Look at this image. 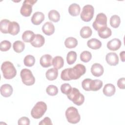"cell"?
Masks as SVG:
<instances>
[{"label":"cell","instance_id":"cell-6","mask_svg":"<svg viewBox=\"0 0 125 125\" xmlns=\"http://www.w3.org/2000/svg\"><path fill=\"white\" fill-rule=\"evenodd\" d=\"M21 77L22 83L26 85H31L34 84L35 78L30 70L24 68L21 71Z\"/></svg>","mask_w":125,"mask_h":125},{"label":"cell","instance_id":"cell-36","mask_svg":"<svg viewBox=\"0 0 125 125\" xmlns=\"http://www.w3.org/2000/svg\"><path fill=\"white\" fill-rule=\"evenodd\" d=\"M46 92L49 95L55 96L58 93V89L57 87L54 85H49L47 87Z\"/></svg>","mask_w":125,"mask_h":125},{"label":"cell","instance_id":"cell-17","mask_svg":"<svg viewBox=\"0 0 125 125\" xmlns=\"http://www.w3.org/2000/svg\"><path fill=\"white\" fill-rule=\"evenodd\" d=\"M13 88L10 84H4L0 87V94L4 97L10 96L13 93Z\"/></svg>","mask_w":125,"mask_h":125},{"label":"cell","instance_id":"cell-13","mask_svg":"<svg viewBox=\"0 0 125 125\" xmlns=\"http://www.w3.org/2000/svg\"><path fill=\"white\" fill-rule=\"evenodd\" d=\"M104 72L103 66L100 63H94L91 67V72L93 75L95 77H100L102 76Z\"/></svg>","mask_w":125,"mask_h":125},{"label":"cell","instance_id":"cell-30","mask_svg":"<svg viewBox=\"0 0 125 125\" xmlns=\"http://www.w3.org/2000/svg\"><path fill=\"white\" fill-rule=\"evenodd\" d=\"M13 48L17 53H21L25 48V44L21 41H16L13 43Z\"/></svg>","mask_w":125,"mask_h":125},{"label":"cell","instance_id":"cell-19","mask_svg":"<svg viewBox=\"0 0 125 125\" xmlns=\"http://www.w3.org/2000/svg\"><path fill=\"white\" fill-rule=\"evenodd\" d=\"M87 45L89 48L96 50L101 48L102 46V42L97 39L92 38L87 41Z\"/></svg>","mask_w":125,"mask_h":125},{"label":"cell","instance_id":"cell-34","mask_svg":"<svg viewBox=\"0 0 125 125\" xmlns=\"http://www.w3.org/2000/svg\"><path fill=\"white\" fill-rule=\"evenodd\" d=\"M23 62L25 66L28 67H31L34 65L35 62V59L33 56L31 55H28L24 57Z\"/></svg>","mask_w":125,"mask_h":125},{"label":"cell","instance_id":"cell-37","mask_svg":"<svg viewBox=\"0 0 125 125\" xmlns=\"http://www.w3.org/2000/svg\"><path fill=\"white\" fill-rule=\"evenodd\" d=\"M11 47V42L7 40L2 41L0 42V49L1 51H7L10 49Z\"/></svg>","mask_w":125,"mask_h":125},{"label":"cell","instance_id":"cell-28","mask_svg":"<svg viewBox=\"0 0 125 125\" xmlns=\"http://www.w3.org/2000/svg\"><path fill=\"white\" fill-rule=\"evenodd\" d=\"M78 44L77 39L73 37H68L64 41V45L68 48H73L76 47Z\"/></svg>","mask_w":125,"mask_h":125},{"label":"cell","instance_id":"cell-38","mask_svg":"<svg viewBox=\"0 0 125 125\" xmlns=\"http://www.w3.org/2000/svg\"><path fill=\"white\" fill-rule=\"evenodd\" d=\"M71 89H72V87L69 83H63L62 84L61 86V92L65 95L68 94L70 92Z\"/></svg>","mask_w":125,"mask_h":125},{"label":"cell","instance_id":"cell-22","mask_svg":"<svg viewBox=\"0 0 125 125\" xmlns=\"http://www.w3.org/2000/svg\"><path fill=\"white\" fill-rule=\"evenodd\" d=\"M11 21L7 19H3L0 21V30L2 33H9V26Z\"/></svg>","mask_w":125,"mask_h":125},{"label":"cell","instance_id":"cell-23","mask_svg":"<svg viewBox=\"0 0 125 125\" xmlns=\"http://www.w3.org/2000/svg\"><path fill=\"white\" fill-rule=\"evenodd\" d=\"M64 64V61L61 56H56L52 59V65L55 68L61 69L63 67Z\"/></svg>","mask_w":125,"mask_h":125},{"label":"cell","instance_id":"cell-35","mask_svg":"<svg viewBox=\"0 0 125 125\" xmlns=\"http://www.w3.org/2000/svg\"><path fill=\"white\" fill-rule=\"evenodd\" d=\"M91 53L87 51H84L80 54V59L84 62H87L91 59Z\"/></svg>","mask_w":125,"mask_h":125},{"label":"cell","instance_id":"cell-20","mask_svg":"<svg viewBox=\"0 0 125 125\" xmlns=\"http://www.w3.org/2000/svg\"><path fill=\"white\" fill-rule=\"evenodd\" d=\"M81 11V8L79 4L74 3L70 4L68 7V12L72 16L79 15Z\"/></svg>","mask_w":125,"mask_h":125},{"label":"cell","instance_id":"cell-11","mask_svg":"<svg viewBox=\"0 0 125 125\" xmlns=\"http://www.w3.org/2000/svg\"><path fill=\"white\" fill-rule=\"evenodd\" d=\"M44 37L41 34H35L34 39L30 43L35 47H41L44 44Z\"/></svg>","mask_w":125,"mask_h":125},{"label":"cell","instance_id":"cell-7","mask_svg":"<svg viewBox=\"0 0 125 125\" xmlns=\"http://www.w3.org/2000/svg\"><path fill=\"white\" fill-rule=\"evenodd\" d=\"M94 13V7L90 4L84 5L82 10V12L80 14L81 19L85 22L90 21L93 17Z\"/></svg>","mask_w":125,"mask_h":125},{"label":"cell","instance_id":"cell-21","mask_svg":"<svg viewBox=\"0 0 125 125\" xmlns=\"http://www.w3.org/2000/svg\"><path fill=\"white\" fill-rule=\"evenodd\" d=\"M58 75V71L56 68H51L47 70L45 76L47 80L53 81L57 79Z\"/></svg>","mask_w":125,"mask_h":125},{"label":"cell","instance_id":"cell-39","mask_svg":"<svg viewBox=\"0 0 125 125\" xmlns=\"http://www.w3.org/2000/svg\"><path fill=\"white\" fill-rule=\"evenodd\" d=\"M91 80L92 79H85L83 81L82 83V86L83 88L85 91H90V86Z\"/></svg>","mask_w":125,"mask_h":125},{"label":"cell","instance_id":"cell-43","mask_svg":"<svg viewBox=\"0 0 125 125\" xmlns=\"http://www.w3.org/2000/svg\"><path fill=\"white\" fill-rule=\"evenodd\" d=\"M120 56L121 58V60L122 62H125V51H123L120 53Z\"/></svg>","mask_w":125,"mask_h":125},{"label":"cell","instance_id":"cell-5","mask_svg":"<svg viewBox=\"0 0 125 125\" xmlns=\"http://www.w3.org/2000/svg\"><path fill=\"white\" fill-rule=\"evenodd\" d=\"M65 117L69 123L73 124L78 123L81 119L78 109L73 106L67 108L65 111Z\"/></svg>","mask_w":125,"mask_h":125},{"label":"cell","instance_id":"cell-2","mask_svg":"<svg viewBox=\"0 0 125 125\" xmlns=\"http://www.w3.org/2000/svg\"><path fill=\"white\" fill-rule=\"evenodd\" d=\"M1 70L3 77L5 79H11L14 78L17 74V70L13 64L9 61L3 62L1 66Z\"/></svg>","mask_w":125,"mask_h":125},{"label":"cell","instance_id":"cell-15","mask_svg":"<svg viewBox=\"0 0 125 125\" xmlns=\"http://www.w3.org/2000/svg\"><path fill=\"white\" fill-rule=\"evenodd\" d=\"M52 57L49 54H45L41 57L40 60V64L43 67H48L52 64Z\"/></svg>","mask_w":125,"mask_h":125},{"label":"cell","instance_id":"cell-29","mask_svg":"<svg viewBox=\"0 0 125 125\" xmlns=\"http://www.w3.org/2000/svg\"><path fill=\"white\" fill-rule=\"evenodd\" d=\"M92 33L91 28L88 26H85L82 27L80 30V35L83 39L89 38Z\"/></svg>","mask_w":125,"mask_h":125},{"label":"cell","instance_id":"cell-4","mask_svg":"<svg viewBox=\"0 0 125 125\" xmlns=\"http://www.w3.org/2000/svg\"><path fill=\"white\" fill-rule=\"evenodd\" d=\"M67 96L68 99L78 106L82 105L84 101L83 95L81 93L80 91L75 87L72 88L70 92L67 95Z\"/></svg>","mask_w":125,"mask_h":125},{"label":"cell","instance_id":"cell-14","mask_svg":"<svg viewBox=\"0 0 125 125\" xmlns=\"http://www.w3.org/2000/svg\"><path fill=\"white\" fill-rule=\"evenodd\" d=\"M44 20V15L41 12H36L34 13L31 18V22L34 25L40 24Z\"/></svg>","mask_w":125,"mask_h":125},{"label":"cell","instance_id":"cell-26","mask_svg":"<svg viewBox=\"0 0 125 125\" xmlns=\"http://www.w3.org/2000/svg\"><path fill=\"white\" fill-rule=\"evenodd\" d=\"M20 30V27L19 23L16 21L11 22L9 29V33L12 35H17Z\"/></svg>","mask_w":125,"mask_h":125},{"label":"cell","instance_id":"cell-3","mask_svg":"<svg viewBox=\"0 0 125 125\" xmlns=\"http://www.w3.org/2000/svg\"><path fill=\"white\" fill-rule=\"evenodd\" d=\"M47 110L46 104L42 101L37 102L31 111V116L34 119L41 118Z\"/></svg>","mask_w":125,"mask_h":125},{"label":"cell","instance_id":"cell-16","mask_svg":"<svg viewBox=\"0 0 125 125\" xmlns=\"http://www.w3.org/2000/svg\"><path fill=\"white\" fill-rule=\"evenodd\" d=\"M42 31L45 35L50 36L54 33L55 27L51 22L47 21L42 25Z\"/></svg>","mask_w":125,"mask_h":125},{"label":"cell","instance_id":"cell-9","mask_svg":"<svg viewBox=\"0 0 125 125\" xmlns=\"http://www.w3.org/2000/svg\"><path fill=\"white\" fill-rule=\"evenodd\" d=\"M37 1V0H24L20 10L21 14L24 17L30 16L32 12V6Z\"/></svg>","mask_w":125,"mask_h":125},{"label":"cell","instance_id":"cell-40","mask_svg":"<svg viewBox=\"0 0 125 125\" xmlns=\"http://www.w3.org/2000/svg\"><path fill=\"white\" fill-rule=\"evenodd\" d=\"M18 125H29L30 124V120L26 117H22L18 120Z\"/></svg>","mask_w":125,"mask_h":125},{"label":"cell","instance_id":"cell-41","mask_svg":"<svg viewBox=\"0 0 125 125\" xmlns=\"http://www.w3.org/2000/svg\"><path fill=\"white\" fill-rule=\"evenodd\" d=\"M125 78H120L118 80L117 85L120 89H125Z\"/></svg>","mask_w":125,"mask_h":125},{"label":"cell","instance_id":"cell-24","mask_svg":"<svg viewBox=\"0 0 125 125\" xmlns=\"http://www.w3.org/2000/svg\"><path fill=\"white\" fill-rule=\"evenodd\" d=\"M98 33L100 38L102 39H106L111 35L112 31L109 28L106 26L99 30Z\"/></svg>","mask_w":125,"mask_h":125},{"label":"cell","instance_id":"cell-31","mask_svg":"<svg viewBox=\"0 0 125 125\" xmlns=\"http://www.w3.org/2000/svg\"><path fill=\"white\" fill-rule=\"evenodd\" d=\"M49 19L55 22H57L59 21L60 19V15L59 13L56 10H50L48 14Z\"/></svg>","mask_w":125,"mask_h":125},{"label":"cell","instance_id":"cell-10","mask_svg":"<svg viewBox=\"0 0 125 125\" xmlns=\"http://www.w3.org/2000/svg\"><path fill=\"white\" fill-rule=\"evenodd\" d=\"M107 63L111 66H115L119 63V58L117 54L114 52H109L105 57Z\"/></svg>","mask_w":125,"mask_h":125},{"label":"cell","instance_id":"cell-12","mask_svg":"<svg viewBox=\"0 0 125 125\" xmlns=\"http://www.w3.org/2000/svg\"><path fill=\"white\" fill-rule=\"evenodd\" d=\"M121 41L117 38H114L108 42L107 43V47L111 51H116L118 50L121 46Z\"/></svg>","mask_w":125,"mask_h":125},{"label":"cell","instance_id":"cell-1","mask_svg":"<svg viewBox=\"0 0 125 125\" xmlns=\"http://www.w3.org/2000/svg\"><path fill=\"white\" fill-rule=\"evenodd\" d=\"M86 68L82 64L78 63L72 68L63 69L61 74V78L63 81H70L79 79L85 74Z\"/></svg>","mask_w":125,"mask_h":125},{"label":"cell","instance_id":"cell-27","mask_svg":"<svg viewBox=\"0 0 125 125\" xmlns=\"http://www.w3.org/2000/svg\"><path fill=\"white\" fill-rule=\"evenodd\" d=\"M34 33L30 30L24 31L22 35V40L26 42H31L35 37Z\"/></svg>","mask_w":125,"mask_h":125},{"label":"cell","instance_id":"cell-25","mask_svg":"<svg viewBox=\"0 0 125 125\" xmlns=\"http://www.w3.org/2000/svg\"><path fill=\"white\" fill-rule=\"evenodd\" d=\"M103 82L100 80H92L90 83V91H98L100 90L103 86Z\"/></svg>","mask_w":125,"mask_h":125},{"label":"cell","instance_id":"cell-8","mask_svg":"<svg viewBox=\"0 0 125 125\" xmlns=\"http://www.w3.org/2000/svg\"><path fill=\"white\" fill-rule=\"evenodd\" d=\"M94 29L98 31L100 29L107 26V17L103 13L98 14L95 19V21L92 24Z\"/></svg>","mask_w":125,"mask_h":125},{"label":"cell","instance_id":"cell-32","mask_svg":"<svg viewBox=\"0 0 125 125\" xmlns=\"http://www.w3.org/2000/svg\"><path fill=\"white\" fill-rule=\"evenodd\" d=\"M120 23V18L119 16L117 15L112 16L110 19V24L112 27L114 28H118L119 26Z\"/></svg>","mask_w":125,"mask_h":125},{"label":"cell","instance_id":"cell-42","mask_svg":"<svg viewBox=\"0 0 125 125\" xmlns=\"http://www.w3.org/2000/svg\"><path fill=\"white\" fill-rule=\"evenodd\" d=\"M39 125H52V123L51 119L49 117H46L39 123Z\"/></svg>","mask_w":125,"mask_h":125},{"label":"cell","instance_id":"cell-18","mask_svg":"<svg viewBox=\"0 0 125 125\" xmlns=\"http://www.w3.org/2000/svg\"><path fill=\"white\" fill-rule=\"evenodd\" d=\"M116 91L115 86L111 83H107L105 84L103 88V93L104 95L110 97L113 96Z\"/></svg>","mask_w":125,"mask_h":125},{"label":"cell","instance_id":"cell-33","mask_svg":"<svg viewBox=\"0 0 125 125\" xmlns=\"http://www.w3.org/2000/svg\"><path fill=\"white\" fill-rule=\"evenodd\" d=\"M77 53L76 52L73 51H69L66 56V61L68 64H73L77 59Z\"/></svg>","mask_w":125,"mask_h":125}]
</instances>
